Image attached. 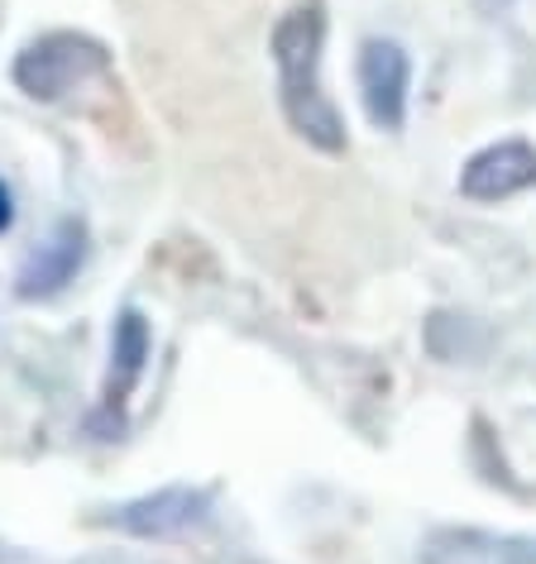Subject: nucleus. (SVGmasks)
Instances as JSON below:
<instances>
[{"label": "nucleus", "mask_w": 536, "mask_h": 564, "mask_svg": "<svg viewBox=\"0 0 536 564\" xmlns=\"http://www.w3.org/2000/svg\"><path fill=\"white\" fill-rule=\"evenodd\" d=\"M144 359H149V326H144L139 312H125L116 321V335H110V378H106V402L110 406L125 402V392L139 383Z\"/></svg>", "instance_id": "7"}, {"label": "nucleus", "mask_w": 536, "mask_h": 564, "mask_svg": "<svg viewBox=\"0 0 536 564\" xmlns=\"http://www.w3.org/2000/svg\"><path fill=\"white\" fill-rule=\"evenodd\" d=\"M407 87H412V63L398 44L374 39L360 53V91L374 130H403L407 120Z\"/></svg>", "instance_id": "3"}, {"label": "nucleus", "mask_w": 536, "mask_h": 564, "mask_svg": "<svg viewBox=\"0 0 536 564\" xmlns=\"http://www.w3.org/2000/svg\"><path fill=\"white\" fill-rule=\"evenodd\" d=\"M321 44H326V15L321 0L288 10L274 30V63H278V91H283V116L307 144L341 153L345 149V120L335 101L321 91Z\"/></svg>", "instance_id": "1"}, {"label": "nucleus", "mask_w": 536, "mask_h": 564, "mask_svg": "<svg viewBox=\"0 0 536 564\" xmlns=\"http://www.w3.org/2000/svg\"><path fill=\"white\" fill-rule=\"evenodd\" d=\"M536 187V149L522 139H503L474 153L460 173V192L470 202H507V196Z\"/></svg>", "instance_id": "4"}, {"label": "nucleus", "mask_w": 536, "mask_h": 564, "mask_svg": "<svg viewBox=\"0 0 536 564\" xmlns=\"http://www.w3.org/2000/svg\"><path fill=\"white\" fill-rule=\"evenodd\" d=\"M206 498L192 488H163L153 492V498H139L130 507H120L116 512V527L120 531H135V535H173L182 527H192L196 517H202Z\"/></svg>", "instance_id": "5"}, {"label": "nucleus", "mask_w": 536, "mask_h": 564, "mask_svg": "<svg viewBox=\"0 0 536 564\" xmlns=\"http://www.w3.org/2000/svg\"><path fill=\"white\" fill-rule=\"evenodd\" d=\"M82 263V225L77 220H63L53 239L44 249L34 253L30 263H24L20 273V297H49V292H58L63 282H73Z\"/></svg>", "instance_id": "6"}, {"label": "nucleus", "mask_w": 536, "mask_h": 564, "mask_svg": "<svg viewBox=\"0 0 536 564\" xmlns=\"http://www.w3.org/2000/svg\"><path fill=\"white\" fill-rule=\"evenodd\" d=\"M101 67H106L101 44L77 39V34H49L20 53L15 82H20V91L34 96V101H58L63 91H73L82 77L101 73Z\"/></svg>", "instance_id": "2"}, {"label": "nucleus", "mask_w": 536, "mask_h": 564, "mask_svg": "<svg viewBox=\"0 0 536 564\" xmlns=\"http://www.w3.org/2000/svg\"><path fill=\"white\" fill-rule=\"evenodd\" d=\"M10 220H15V206H10V192L0 182V230H10Z\"/></svg>", "instance_id": "8"}]
</instances>
